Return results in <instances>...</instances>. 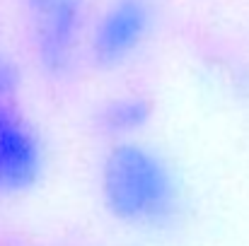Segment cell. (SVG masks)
<instances>
[{
	"mask_svg": "<svg viewBox=\"0 0 249 246\" xmlns=\"http://www.w3.org/2000/svg\"><path fill=\"white\" fill-rule=\"evenodd\" d=\"M99 196L107 213L143 232L169 230L184 213V186L160 150L143 140H114L99 166Z\"/></svg>",
	"mask_w": 249,
	"mask_h": 246,
	"instance_id": "cell-1",
	"label": "cell"
},
{
	"mask_svg": "<svg viewBox=\"0 0 249 246\" xmlns=\"http://www.w3.org/2000/svg\"><path fill=\"white\" fill-rule=\"evenodd\" d=\"M27 17L39 66L53 78L66 75L78 56L85 0H27Z\"/></svg>",
	"mask_w": 249,
	"mask_h": 246,
	"instance_id": "cell-2",
	"label": "cell"
},
{
	"mask_svg": "<svg viewBox=\"0 0 249 246\" xmlns=\"http://www.w3.org/2000/svg\"><path fill=\"white\" fill-rule=\"evenodd\" d=\"M153 10L148 0H114L89 34V53L102 68L128 63L148 41Z\"/></svg>",
	"mask_w": 249,
	"mask_h": 246,
	"instance_id": "cell-4",
	"label": "cell"
},
{
	"mask_svg": "<svg viewBox=\"0 0 249 246\" xmlns=\"http://www.w3.org/2000/svg\"><path fill=\"white\" fill-rule=\"evenodd\" d=\"M44 174V145L32 121L15 106L0 104V193L32 191Z\"/></svg>",
	"mask_w": 249,
	"mask_h": 246,
	"instance_id": "cell-3",
	"label": "cell"
},
{
	"mask_svg": "<svg viewBox=\"0 0 249 246\" xmlns=\"http://www.w3.org/2000/svg\"><path fill=\"white\" fill-rule=\"evenodd\" d=\"M150 116L153 106L145 97L124 94L114 97L99 109V128L114 140H131L148 126Z\"/></svg>",
	"mask_w": 249,
	"mask_h": 246,
	"instance_id": "cell-5",
	"label": "cell"
},
{
	"mask_svg": "<svg viewBox=\"0 0 249 246\" xmlns=\"http://www.w3.org/2000/svg\"><path fill=\"white\" fill-rule=\"evenodd\" d=\"M17 89H19V70L15 61L0 49V104L15 101Z\"/></svg>",
	"mask_w": 249,
	"mask_h": 246,
	"instance_id": "cell-6",
	"label": "cell"
}]
</instances>
